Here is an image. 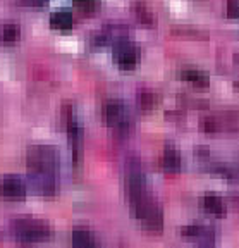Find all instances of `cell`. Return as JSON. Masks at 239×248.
<instances>
[{
    "mask_svg": "<svg viewBox=\"0 0 239 248\" xmlns=\"http://www.w3.org/2000/svg\"><path fill=\"white\" fill-rule=\"evenodd\" d=\"M126 186L129 203H131L133 214L136 216V219L141 221V224L150 231H162V209L157 203V200L148 193L147 181H145V174H143L141 166H139V160L131 159L127 162Z\"/></svg>",
    "mask_w": 239,
    "mask_h": 248,
    "instance_id": "6da1fadb",
    "label": "cell"
},
{
    "mask_svg": "<svg viewBox=\"0 0 239 248\" xmlns=\"http://www.w3.org/2000/svg\"><path fill=\"white\" fill-rule=\"evenodd\" d=\"M28 179L40 195H54L59 185V152L52 145H31L26 155Z\"/></svg>",
    "mask_w": 239,
    "mask_h": 248,
    "instance_id": "7a4b0ae2",
    "label": "cell"
},
{
    "mask_svg": "<svg viewBox=\"0 0 239 248\" xmlns=\"http://www.w3.org/2000/svg\"><path fill=\"white\" fill-rule=\"evenodd\" d=\"M11 232L23 243H38L52 236V228L48 222L35 217H15L11 221Z\"/></svg>",
    "mask_w": 239,
    "mask_h": 248,
    "instance_id": "3957f363",
    "label": "cell"
},
{
    "mask_svg": "<svg viewBox=\"0 0 239 248\" xmlns=\"http://www.w3.org/2000/svg\"><path fill=\"white\" fill-rule=\"evenodd\" d=\"M104 119L119 135H126L131 128V117L120 98H110L104 104Z\"/></svg>",
    "mask_w": 239,
    "mask_h": 248,
    "instance_id": "277c9868",
    "label": "cell"
},
{
    "mask_svg": "<svg viewBox=\"0 0 239 248\" xmlns=\"http://www.w3.org/2000/svg\"><path fill=\"white\" fill-rule=\"evenodd\" d=\"M139 46L134 42L127 38H120L114 43V59H116L117 66L124 71H131L136 67L139 61Z\"/></svg>",
    "mask_w": 239,
    "mask_h": 248,
    "instance_id": "5b68a950",
    "label": "cell"
},
{
    "mask_svg": "<svg viewBox=\"0 0 239 248\" xmlns=\"http://www.w3.org/2000/svg\"><path fill=\"white\" fill-rule=\"evenodd\" d=\"M0 195L7 200H23L26 197V181L17 174H7L0 181Z\"/></svg>",
    "mask_w": 239,
    "mask_h": 248,
    "instance_id": "8992f818",
    "label": "cell"
},
{
    "mask_svg": "<svg viewBox=\"0 0 239 248\" xmlns=\"http://www.w3.org/2000/svg\"><path fill=\"white\" fill-rule=\"evenodd\" d=\"M182 236L191 238L198 243L200 248H213V232L207 226L201 224H189L181 229Z\"/></svg>",
    "mask_w": 239,
    "mask_h": 248,
    "instance_id": "52a82bcc",
    "label": "cell"
},
{
    "mask_svg": "<svg viewBox=\"0 0 239 248\" xmlns=\"http://www.w3.org/2000/svg\"><path fill=\"white\" fill-rule=\"evenodd\" d=\"M71 243L73 248H100L97 238L85 226H77L71 232Z\"/></svg>",
    "mask_w": 239,
    "mask_h": 248,
    "instance_id": "ba28073f",
    "label": "cell"
},
{
    "mask_svg": "<svg viewBox=\"0 0 239 248\" xmlns=\"http://www.w3.org/2000/svg\"><path fill=\"white\" fill-rule=\"evenodd\" d=\"M201 207H203V209L207 210L209 214L217 216V217L225 216V210H227V207H225V202L215 193H207V195H205V197L201 198Z\"/></svg>",
    "mask_w": 239,
    "mask_h": 248,
    "instance_id": "9c48e42d",
    "label": "cell"
},
{
    "mask_svg": "<svg viewBox=\"0 0 239 248\" xmlns=\"http://www.w3.org/2000/svg\"><path fill=\"white\" fill-rule=\"evenodd\" d=\"M73 24H74L73 14L67 9H59V11H54L50 14V26L55 28V30L67 31L73 28Z\"/></svg>",
    "mask_w": 239,
    "mask_h": 248,
    "instance_id": "30bf717a",
    "label": "cell"
},
{
    "mask_svg": "<svg viewBox=\"0 0 239 248\" xmlns=\"http://www.w3.org/2000/svg\"><path fill=\"white\" fill-rule=\"evenodd\" d=\"M182 166V160H181V155L172 145H167L165 150L162 154V167L169 172H178Z\"/></svg>",
    "mask_w": 239,
    "mask_h": 248,
    "instance_id": "8fae6325",
    "label": "cell"
},
{
    "mask_svg": "<svg viewBox=\"0 0 239 248\" xmlns=\"http://www.w3.org/2000/svg\"><path fill=\"white\" fill-rule=\"evenodd\" d=\"M179 78H182L184 81L191 83V85L198 86V88H205V86H209L210 79L207 76V73L200 69H194V67H186L179 73Z\"/></svg>",
    "mask_w": 239,
    "mask_h": 248,
    "instance_id": "7c38bea8",
    "label": "cell"
},
{
    "mask_svg": "<svg viewBox=\"0 0 239 248\" xmlns=\"http://www.w3.org/2000/svg\"><path fill=\"white\" fill-rule=\"evenodd\" d=\"M158 102H160V95L157 92H153V90L145 88L138 93V104L143 110H151V108L157 107Z\"/></svg>",
    "mask_w": 239,
    "mask_h": 248,
    "instance_id": "4fadbf2b",
    "label": "cell"
},
{
    "mask_svg": "<svg viewBox=\"0 0 239 248\" xmlns=\"http://www.w3.org/2000/svg\"><path fill=\"white\" fill-rule=\"evenodd\" d=\"M0 38L4 40L5 43H14L21 38V26L17 23H5L2 26V33Z\"/></svg>",
    "mask_w": 239,
    "mask_h": 248,
    "instance_id": "5bb4252c",
    "label": "cell"
},
{
    "mask_svg": "<svg viewBox=\"0 0 239 248\" xmlns=\"http://www.w3.org/2000/svg\"><path fill=\"white\" fill-rule=\"evenodd\" d=\"M133 11H134V14L138 16V19L141 21L143 24H147V26H153L155 24V14L145 4L136 2V4L133 5Z\"/></svg>",
    "mask_w": 239,
    "mask_h": 248,
    "instance_id": "9a60e30c",
    "label": "cell"
},
{
    "mask_svg": "<svg viewBox=\"0 0 239 248\" xmlns=\"http://www.w3.org/2000/svg\"><path fill=\"white\" fill-rule=\"evenodd\" d=\"M200 128L203 133H219L220 124H219V119H217V114H209V116L201 117Z\"/></svg>",
    "mask_w": 239,
    "mask_h": 248,
    "instance_id": "2e32d148",
    "label": "cell"
},
{
    "mask_svg": "<svg viewBox=\"0 0 239 248\" xmlns=\"http://www.w3.org/2000/svg\"><path fill=\"white\" fill-rule=\"evenodd\" d=\"M73 2L81 9V11L90 12V11H95V9L98 7V2H100V0H73Z\"/></svg>",
    "mask_w": 239,
    "mask_h": 248,
    "instance_id": "e0dca14e",
    "label": "cell"
},
{
    "mask_svg": "<svg viewBox=\"0 0 239 248\" xmlns=\"http://www.w3.org/2000/svg\"><path fill=\"white\" fill-rule=\"evenodd\" d=\"M239 14V0H227V16L236 17Z\"/></svg>",
    "mask_w": 239,
    "mask_h": 248,
    "instance_id": "ac0fdd59",
    "label": "cell"
},
{
    "mask_svg": "<svg viewBox=\"0 0 239 248\" xmlns=\"http://www.w3.org/2000/svg\"><path fill=\"white\" fill-rule=\"evenodd\" d=\"M23 4H26V5H43V4H46V0H21Z\"/></svg>",
    "mask_w": 239,
    "mask_h": 248,
    "instance_id": "d6986e66",
    "label": "cell"
},
{
    "mask_svg": "<svg viewBox=\"0 0 239 248\" xmlns=\"http://www.w3.org/2000/svg\"><path fill=\"white\" fill-rule=\"evenodd\" d=\"M234 86H236V88L239 90V81H236V83H234Z\"/></svg>",
    "mask_w": 239,
    "mask_h": 248,
    "instance_id": "ffe728a7",
    "label": "cell"
},
{
    "mask_svg": "<svg viewBox=\"0 0 239 248\" xmlns=\"http://www.w3.org/2000/svg\"><path fill=\"white\" fill-rule=\"evenodd\" d=\"M234 202H236V203H238V205H239V197H238V198H234Z\"/></svg>",
    "mask_w": 239,
    "mask_h": 248,
    "instance_id": "44dd1931",
    "label": "cell"
}]
</instances>
